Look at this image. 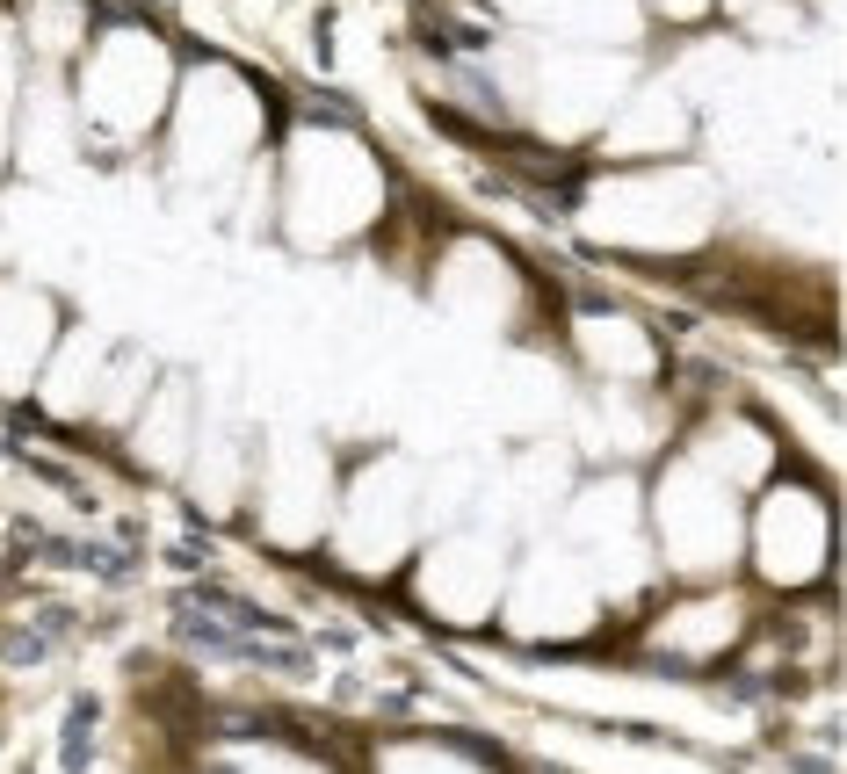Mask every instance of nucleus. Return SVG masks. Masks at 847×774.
<instances>
[{
    "instance_id": "obj_1",
    "label": "nucleus",
    "mask_w": 847,
    "mask_h": 774,
    "mask_svg": "<svg viewBox=\"0 0 847 774\" xmlns=\"http://www.w3.org/2000/svg\"><path fill=\"white\" fill-rule=\"evenodd\" d=\"M58 652V644H44L37 630H15V623H0V659H8V666H44Z\"/></svg>"
}]
</instances>
